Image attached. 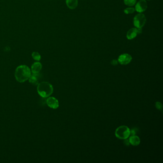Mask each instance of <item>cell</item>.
<instances>
[{
  "instance_id": "52a82bcc",
  "label": "cell",
  "mask_w": 163,
  "mask_h": 163,
  "mask_svg": "<svg viewBox=\"0 0 163 163\" xmlns=\"http://www.w3.org/2000/svg\"><path fill=\"white\" fill-rule=\"evenodd\" d=\"M47 103L49 107L52 109H57L59 107V101L54 97H49L47 100Z\"/></svg>"
},
{
  "instance_id": "5b68a950",
  "label": "cell",
  "mask_w": 163,
  "mask_h": 163,
  "mask_svg": "<svg viewBox=\"0 0 163 163\" xmlns=\"http://www.w3.org/2000/svg\"><path fill=\"white\" fill-rule=\"evenodd\" d=\"M132 57L130 55L128 54H124L119 56L118 61L121 65H127L131 62Z\"/></svg>"
},
{
  "instance_id": "7c38bea8",
  "label": "cell",
  "mask_w": 163,
  "mask_h": 163,
  "mask_svg": "<svg viewBox=\"0 0 163 163\" xmlns=\"http://www.w3.org/2000/svg\"><path fill=\"white\" fill-rule=\"evenodd\" d=\"M66 4L69 9H75L78 6V0H66Z\"/></svg>"
},
{
  "instance_id": "4fadbf2b",
  "label": "cell",
  "mask_w": 163,
  "mask_h": 163,
  "mask_svg": "<svg viewBox=\"0 0 163 163\" xmlns=\"http://www.w3.org/2000/svg\"><path fill=\"white\" fill-rule=\"evenodd\" d=\"M124 3L127 6H134L136 3V0H124Z\"/></svg>"
},
{
  "instance_id": "2e32d148",
  "label": "cell",
  "mask_w": 163,
  "mask_h": 163,
  "mask_svg": "<svg viewBox=\"0 0 163 163\" xmlns=\"http://www.w3.org/2000/svg\"><path fill=\"white\" fill-rule=\"evenodd\" d=\"M156 107L157 108V109H159V110H162V105L161 103L160 102H157L156 103Z\"/></svg>"
},
{
  "instance_id": "7a4b0ae2",
  "label": "cell",
  "mask_w": 163,
  "mask_h": 163,
  "mask_svg": "<svg viewBox=\"0 0 163 163\" xmlns=\"http://www.w3.org/2000/svg\"><path fill=\"white\" fill-rule=\"evenodd\" d=\"M37 92L43 98H47L53 92V87L51 84L47 82H42L38 84Z\"/></svg>"
},
{
  "instance_id": "6da1fadb",
  "label": "cell",
  "mask_w": 163,
  "mask_h": 163,
  "mask_svg": "<svg viewBox=\"0 0 163 163\" xmlns=\"http://www.w3.org/2000/svg\"><path fill=\"white\" fill-rule=\"evenodd\" d=\"M31 70L26 65H21L16 68L15 72V77L19 82H25L31 76Z\"/></svg>"
},
{
  "instance_id": "ba28073f",
  "label": "cell",
  "mask_w": 163,
  "mask_h": 163,
  "mask_svg": "<svg viewBox=\"0 0 163 163\" xmlns=\"http://www.w3.org/2000/svg\"><path fill=\"white\" fill-rule=\"evenodd\" d=\"M40 79H41L40 74L39 73H33L31 75L28 79L30 83L33 84L34 85H37L39 84V81Z\"/></svg>"
},
{
  "instance_id": "3957f363",
  "label": "cell",
  "mask_w": 163,
  "mask_h": 163,
  "mask_svg": "<svg viewBox=\"0 0 163 163\" xmlns=\"http://www.w3.org/2000/svg\"><path fill=\"white\" fill-rule=\"evenodd\" d=\"M116 136L120 139H127L130 135V130L126 126H120L116 130Z\"/></svg>"
},
{
  "instance_id": "ac0fdd59",
  "label": "cell",
  "mask_w": 163,
  "mask_h": 163,
  "mask_svg": "<svg viewBox=\"0 0 163 163\" xmlns=\"http://www.w3.org/2000/svg\"><path fill=\"white\" fill-rule=\"evenodd\" d=\"M146 1H150V0H146Z\"/></svg>"
},
{
  "instance_id": "277c9868",
  "label": "cell",
  "mask_w": 163,
  "mask_h": 163,
  "mask_svg": "<svg viewBox=\"0 0 163 163\" xmlns=\"http://www.w3.org/2000/svg\"><path fill=\"white\" fill-rule=\"evenodd\" d=\"M146 23V17L142 13H139L134 17V25L136 28H142Z\"/></svg>"
},
{
  "instance_id": "30bf717a",
  "label": "cell",
  "mask_w": 163,
  "mask_h": 163,
  "mask_svg": "<svg viewBox=\"0 0 163 163\" xmlns=\"http://www.w3.org/2000/svg\"><path fill=\"white\" fill-rule=\"evenodd\" d=\"M42 68V65L41 63L39 62H35L31 67V71L33 73H39Z\"/></svg>"
},
{
  "instance_id": "5bb4252c",
  "label": "cell",
  "mask_w": 163,
  "mask_h": 163,
  "mask_svg": "<svg viewBox=\"0 0 163 163\" xmlns=\"http://www.w3.org/2000/svg\"><path fill=\"white\" fill-rule=\"evenodd\" d=\"M33 58L34 59L37 61H40L41 60V56L39 54V53L37 52H34L32 54Z\"/></svg>"
},
{
  "instance_id": "e0dca14e",
  "label": "cell",
  "mask_w": 163,
  "mask_h": 163,
  "mask_svg": "<svg viewBox=\"0 0 163 163\" xmlns=\"http://www.w3.org/2000/svg\"><path fill=\"white\" fill-rule=\"evenodd\" d=\"M118 61L117 60H115V59H114V60H112V62H111V64L112 65H113V66H115V65H117L118 64Z\"/></svg>"
},
{
  "instance_id": "8fae6325",
  "label": "cell",
  "mask_w": 163,
  "mask_h": 163,
  "mask_svg": "<svg viewBox=\"0 0 163 163\" xmlns=\"http://www.w3.org/2000/svg\"><path fill=\"white\" fill-rule=\"evenodd\" d=\"M130 144L134 146H138L140 143V139L139 137L136 135H132L129 139Z\"/></svg>"
},
{
  "instance_id": "9a60e30c",
  "label": "cell",
  "mask_w": 163,
  "mask_h": 163,
  "mask_svg": "<svg viewBox=\"0 0 163 163\" xmlns=\"http://www.w3.org/2000/svg\"><path fill=\"white\" fill-rule=\"evenodd\" d=\"M135 9L134 8H127L126 9H125L124 10V12L126 14H131V13H134V12H135Z\"/></svg>"
},
{
  "instance_id": "8992f818",
  "label": "cell",
  "mask_w": 163,
  "mask_h": 163,
  "mask_svg": "<svg viewBox=\"0 0 163 163\" xmlns=\"http://www.w3.org/2000/svg\"><path fill=\"white\" fill-rule=\"evenodd\" d=\"M147 8V2L146 0H140L135 5V11L140 13L144 12Z\"/></svg>"
},
{
  "instance_id": "9c48e42d",
  "label": "cell",
  "mask_w": 163,
  "mask_h": 163,
  "mask_svg": "<svg viewBox=\"0 0 163 163\" xmlns=\"http://www.w3.org/2000/svg\"><path fill=\"white\" fill-rule=\"evenodd\" d=\"M138 34L137 28H132L130 29L127 34V38L129 40L133 39L136 37Z\"/></svg>"
}]
</instances>
